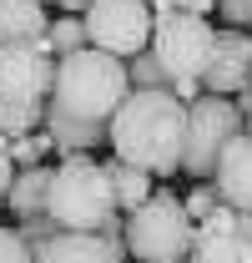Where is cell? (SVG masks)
Segmentation results:
<instances>
[{"mask_svg": "<svg viewBox=\"0 0 252 263\" xmlns=\"http://www.w3.org/2000/svg\"><path fill=\"white\" fill-rule=\"evenodd\" d=\"M0 263H35V243L20 228H0Z\"/></svg>", "mask_w": 252, "mask_h": 263, "instance_id": "19", "label": "cell"}, {"mask_svg": "<svg viewBox=\"0 0 252 263\" xmlns=\"http://www.w3.org/2000/svg\"><path fill=\"white\" fill-rule=\"evenodd\" d=\"M157 10H197V15H207V10H217V0H152Z\"/></svg>", "mask_w": 252, "mask_h": 263, "instance_id": "23", "label": "cell"}, {"mask_svg": "<svg viewBox=\"0 0 252 263\" xmlns=\"http://www.w3.org/2000/svg\"><path fill=\"white\" fill-rule=\"evenodd\" d=\"M116 213H121V202H116L111 167L106 162H96L91 152H66L61 162L51 167V182H46V218H51L56 228L101 233Z\"/></svg>", "mask_w": 252, "mask_h": 263, "instance_id": "3", "label": "cell"}, {"mask_svg": "<svg viewBox=\"0 0 252 263\" xmlns=\"http://www.w3.org/2000/svg\"><path fill=\"white\" fill-rule=\"evenodd\" d=\"M217 15L227 21V26H242V31H252V0H217Z\"/></svg>", "mask_w": 252, "mask_h": 263, "instance_id": "22", "label": "cell"}, {"mask_svg": "<svg viewBox=\"0 0 252 263\" xmlns=\"http://www.w3.org/2000/svg\"><path fill=\"white\" fill-rule=\"evenodd\" d=\"M242 132V111L232 97L217 91H197L187 101V152H182V172L192 182L202 177H217V162L227 152V142Z\"/></svg>", "mask_w": 252, "mask_h": 263, "instance_id": "7", "label": "cell"}, {"mask_svg": "<svg viewBox=\"0 0 252 263\" xmlns=\"http://www.w3.org/2000/svg\"><path fill=\"white\" fill-rule=\"evenodd\" d=\"M51 51L56 56H71V51H81V46H91L86 41V21H81V10H71V15H56V26H51Z\"/></svg>", "mask_w": 252, "mask_h": 263, "instance_id": "16", "label": "cell"}, {"mask_svg": "<svg viewBox=\"0 0 252 263\" xmlns=\"http://www.w3.org/2000/svg\"><path fill=\"white\" fill-rule=\"evenodd\" d=\"M46 0H0V46H15V41H40L51 31Z\"/></svg>", "mask_w": 252, "mask_h": 263, "instance_id": "13", "label": "cell"}, {"mask_svg": "<svg viewBox=\"0 0 252 263\" xmlns=\"http://www.w3.org/2000/svg\"><path fill=\"white\" fill-rule=\"evenodd\" d=\"M126 97H131V71H126L121 56H111L101 46H81L71 56H56L46 132L56 137L61 157L101 147L111 137V117L121 111Z\"/></svg>", "mask_w": 252, "mask_h": 263, "instance_id": "1", "label": "cell"}, {"mask_svg": "<svg viewBox=\"0 0 252 263\" xmlns=\"http://www.w3.org/2000/svg\"><path fill=\"white\" fill-rule=\"evenodd\" d=\"M126 71H131V86H166V76H161V66H157L152 51H136L126 61Z\"/></svg>", "mask_w": 252, "mask_h": 263, "instance_id": "20", "label": "cell"}, {"mask_svg": "<svg viewBox=\"0 0 252 263\" xmlns=\"http://www.w3.org/2000/svg\"><path fill=\"white\" fill-rule=\"evenodd\" d=\"M252 76V35L242 26H227L212 41V61L202 76V91H217V97H237Z\"/></svg>", "mask_w": 252, "mask_h": 263, "instance_id": "10", "label": "cell"}, {"mask_svg": "<svg viewBox=\"0 0 252 263\" xmlns=\"http://www.w3.org/2000/svg\"><path fill=\"white\" fill-rule=\"evenodd\" d=\"M56 81V51L51 35L0 46V132L20 137L46 122V101Z\"/></svg>", "mask_w": 252, "mask_h": 263, "instance_id": "4", "label": "cell"}, {"mask_svg": "<svg viewBox=\"0 0 252 263\" xmlns=\"http://www.w3.org/2000/svg\"><path fill=\"white\" fill-rule=\"evenodd\" d=\"M192 213L187 202L172 193V187H157L141 208L126 213V258L136 263H187L192 258Z\"/></svg>", "mask_w": 252, "mask_h": 263, "instance_id": "6", "label": "cell"}, {"mask_svg": "<svg viewBox=\"0 0 252 263\" xmlns=\"http://www.w3.org/2000/svg\"><path fill=\"white\" fill-rule=\"evenodd\" d=\"M187 263H252V213L222 202L192 228V258Z\"/></svg>", "mask_w": 252, "mask_h": 263, "instance_id": "9", "label": "cell"}, {"mask_svg": "<svg viewBox=\"0 0 252 263\" xmlns=\"http://www.w3.org/2000/svg\"><path fill=\"white\" fill-rule=\"evenodd\" d=\"M212 41L217 31L207 26V15L197 10H157V26H152V56H157L161 76H166V91H177L182 101H192L202 91V76L212 61Z\"/></svg>", "mask_w": 252, "mask_h": 263, "instance_id": "5", "label": "cell"}, {"mask_svg": "<svg viewBox=\"0 0 252 263\" xmlns=\"http://www.w3.org/2000/svg\"><path fill=\"white\" fill-rule=\"evenodd\" d=\"M116 157L146 167L152 177H177L182 152H187V101L166 86H131L121 111L111 117Z\"/></svg>", "mask_w": 252, "mask_h": 263, "instance_id": "2", "label": "cell"}, {"mask_svg": "<svg viewBox=\"0 0 252 263\" xmlns=\"http://www.w3.org/2000/svg\"><path fill=\"white\" fill-rule=\"evenodd\" d=\"M182 202H187L192 223H202L207 213H217V208H222V193H217V182H212V177H202V182H197V187H192Z\"/></svg>", "mask_w": 252, "mask_h": 263, "instance_id": "18", "label": "cell"}, {"mask_svg": "<svg viewBox=\"0 0 252 263\" xmlns=\"http://www.w3.org/2000/svg\"><path fill=\"white\" fill-rule=\"evenodd\" d=\"M46 182H51V167H46V162L20 167V172H15L10 197H5V208L15 213V223H20V218H35V213H46Z\"/></svg>", "mask_w": 252, "mask_h": 263, "instance_id": "14", "label": "cell"}, {"mask_svg": "<svg viewBox=\"0 0 252 263\" xmlns=\"http://www.w3.org/2000/svg\"><path fill=\"white\" fill-rule=\"evenodd\" d=\"M247 86H252V76H247Z\"/></svg>", "mask_w": 252, "mask_h": 263, "instance_id": "25", "label": "cell"}, {"mask_svg": "<svg viewBox=\"0 0 252 263\" xmlns=\"http://www.w3.org/2000/svg\"><path fill=\"white\" fill-rule=\"evenodd\" d=\"M10 152H15V167H35L51 152H61V147H56L51 132H20V137H10Z\"/></svg>", "mask_w": 252, "mask_h": 263, "instance_id": "17", "label": "cell"}, {"mask_svg": "<svg viewBox=\"0 0 252 263\" xmlns=\"http://www.w3.org/2000/svg\"><path fill=\"white\" fill-rule=\"evenodd\" d=\"M15 152H10V132H0V202L10 197V182H15Z\"/></svg>", "mask_w": 252, "mask_h": 263, "instance_id": "21", "label": "cell"}, {"mask_svg": "<svg viewBox=\"0 0 252 263\" xmlns=\"http://www.w3.org/2000/svg\"><path fill=\"white\" fill-rule=\"evenodd\" d=\"M86 21V41L131 61L136 51L152 46V26H157V5L152 0H91L81 10Z\"/></svg>", "mask_w": 252, "mask_h": 263, "instance_id": "8", "label": "cell"}, {"mask_svg": "<svg viewBox=\"0 0 252 263\" xmlns=\"http://www.w3.org/2000/svg\"><path fill=\"white\" fill-rule=\"evenodd\" d=\"M56 5H61V10H86L91 0H56Z\"/></svg>", "mask_w": 252, "mask_h": 263, "instance_id": "24", "label": "cell"}, {"mask_svg": "<svg viewBox=\"0 0 252 263\" xmlns=\"http://www.w3.org/2000/svg\"><path fill=\"white\" fill-rule=\"evenodd\" d=\"M212 182H217L222 202H232V208L252 213V132L247 127L227 142V152H222L217 177H212Z\"/></svg>", "mask_w": 252, "mask_h": 263, "instance_id": "12", "label": "cell"}, {"mask_svg": "<svg viewBox=\"0 0 252 263\" xmlns=\"http://www.w3.org/2000/svg\"><path fill=\"white\" fill-rule=\"evenodd\" d=\"M35 263H126V243H111L106 233L56 228L35 243Z\"/></svg>", "mask_w": 252, "mask_h": 263, "instance_id": "11", "label": "cell"}, {"mask_svg": "<svg viewBox=\"0 0 252 263\" xmlns=\"http://www.w3.org/2000/svg\"><path fill=\"white\" fill-rule=\"evenodd\" d=\"M106 167H111V187H116V202H121V213L141 208L146 197L157 193V187H152V172H146V167L126 162V157H111Z\"/></svg>", "mask_w": 252, "mask_h": 263, "instance_id": "15", "label": "cell"}]
</instances>
